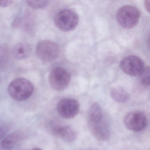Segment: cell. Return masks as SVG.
I'll list each match as a JSON object with an SVG mask.
<instances>
[{
  "mask_svg": "<svg viewBox=\"0 0 150 150\" xmlns=\"http://www.w3.org/2000/svg\"><path fill=\"white\" fill-rule=\"evenodd\" d=\"M34 87L30 81L24 78H18L9 84L8 91L13 99L18 101L29 98L34 92Z\"/></svg>",
  "mask_w": 150,
  "mask_h": 150,
  "instance_id": "obj_1",
  "label": "cell"
},
{
  "mask_svg": "<svg viewBox=\"0 0 150 150\" xmlns=\"http://www.w3.org/2000/svg\"><path fill=\"white\" fill-rule=\"evenodd\" d=\"M140 13L138 9L132 6H125L120 8L116 14L117 22L123 28L131 29L138 23Z\"/></svg>",
  "mask_w": 150,
  "mask_h": 150,
  "instance_id": "obj_2",
  "label": "cell"
},
{
  "mask_svg": "<svg viewBox=\"0 0 150 150\" xmlns=\"http://www.w3.org/2000/svg\"><path fill=\"white\" fill-rule=\"evenodd\" d=\"M54 23L56 27L62 31L68 32L74 30L79 23L78 15L69 9H64L55 16Z\"/></svg>",
  "mask_w": 150,
  "mask_h": 150,
  "instance_id": "obj_3",
  "label": "cell"
},
{
  "mask_svg": "<svg viewBox=\"0 0 150 150\" xmlns=\"http://www.w3.org/2000/svg\"><path fill=\"white\" fill-rule=\"evenodd\" d=\"M36 54L43 62H50L56 59L59 52L58 45L50 40H43L38 43L36 47Z\"/></svg>",
  "mask_w": 150,
  "mask_h": 150,
  "instance_id": "obj_4",
  "label": "cell"
},
{
  "mask_svg": "<svg viewBox=\"0 0 150 150\" xmlns=\"http://www.w3.org/2000/svg\"><path fill=\"white\" fill-rule=\"evenodd\" d=\"M49 80L50 85L52 88L57 91H61L69 85L71 81V75L64 68L57 67L51 71Z\"/></svg>",
  "mask_w": 150,
  "mask_h": 150,
  "instance_id": "obj_5",
  "label": "cell"
},
{
  "mask_svg": "<svg viewBox=\"0 0 150 150\" xmlns=\"http://www.w3.org/2000/svg\"><path fill=\"white\" fill-rule=\"evenodd\" d=\"M124 123L130 130L139 132L146 128L147 119L143 112L137 110L127 113L124 118Z\"/></svg>",
  "mask_w": 150,
  "mask_h": 150,
  "instance_id": "obj_6",
  "label": "cell"
},
{
  "mask_svg": "<svg viewBox=\"0 0 150 150\" xmlns=\"http://www.w3.org/2000/svg\"><path fill=\"white\" fill-rule=\"evenodd\" d=\"M120 67L124 72L132 76H139L145 68L143 60L135 56L125 58L120 63Z\"/></svg>",
  "mask_w": 150,
  "mask_h": 150,
  "instance_id": "obj_7",
  "label": "cell"
},
{
  "mask_svg": "<svg viewBox=\"0 0 150 150\" xmlns=\"http://www.w3.org/2000/svg\"><path fill=\"white\" fill-rule=\"evenodd\" d=\"M57 111L63 118L69 119L75 117L79 110V104L76 100L64 98L59 101L57 105Z\"/></svg>",
  "mask_w": 150,
  "mask_h": 150,
  "instance_id": "obj_8",
  "label": "cell"
},
{
  "mask_svg": "<svg viewBox=\"0 0 150 150\" xmlns=\"http://www.w3.org/2000/svg\"><path fill=\"white\" fill-rule=\"evenodd\" d=\"M88 126L90 132L97 140L105 141L110 137L109 125L103 117L98 122H88Z\"/></svg>",
  "mask_w": 150,
  "mask_h": 150,
  "instance_id": "obj_9",
  "label": "cell"
},
{
  "mask_svg": "<svg viewBox=\"0 0 150 150\" xmlns=\"http://www.w3.org/2000/svg\"><path fill=\"white\" fill-rule=\"evenodd\" d=\"M52 131L54 135L69 143L73 142L77 138V132L71 126H54Z\"/></svg>",
  "mask_w": 150,
  "mask_h": 150,
  "instance_id": "obj_10",
  "label": "cell"
},
{
  "mask_svg": "<svg viewBox=\"0 0 150 150\" xmlns=\"http://www.w3.org/2000/svg\"><path fill=\"white\" fill-rule=\"evenodd\" d=\"M24 137V133L22 131H16L12 132L3 139L0 142V149H11L20 140L23 139Z\"/></svg>",
  "mask_w": 150,
  "mask_h": 150,
  "instance_id": "obj_11",
  "label": "cell"
},
{
  "mask_svg": "<svg viewBox=\"0 0 150 150\" xmlns=\"http://www.w3.org/2000/svg\"><path fill=\"white\" fill-rule=\"evenodd\" d=\"M31 52V48L26 43H19L16 45L13 50L12 54L16 59H23L27 58Z\"/></svg>",
  "mask_w": 150,
  "mask_h": 150,
  "instance_id": "obj_12",
  "label": "cell"
},
{
  "mask_svg": "<svg viewBox=\"0 0 150 150\" xmlns=\"http://www.w3.org/2000/svg\"><path fill=\"white\" fill-rule=\"evenodd\" d=\"M110 96L115 101L118 103H125L129 97L128 92L122 87L112 88L110 90Z\"/></svg>",
  "mask_w": 150,
  "mask_h": 150,
  "instance_id": "obj_13",
  "label": "cell"
},
{
  "mask_svg": "<svg viewBox=\"0 0 150 150\" xmlns=\"http://www.w3.org/2000/svg\"><path fill=\"white\" fill-rule=\"evenodd\" d=\"M88 122H96L103 118L101 108L98 103H93L89 108L88 112Z\"/></svg>",
  "mask_w": 150,
  "mask_h": 150,
  "instance_id": "obj_14",
  "label": "cell"
},
{
  "mask_svg": "<svg viewBox=\"0 0 150 150\" xmlns=\"http://www.w3.org/2000/svg\"><path fill=\"white\" fill-rule=\"evenodd\" d=\"M9 57L8 47L5 44L0 45V67H5L6 66Z\"/></svg>",
  "mask_w": 150,
  "mask_h": 150,
  "instance_id": "obj_15",
  "label": "cell"
},
{
  "mask_svg": "<svg viewBox=\"0 0 150 150\" xmlns=\"http://www.w3.org/2000/svg\"><path fill=\"white\" fill-rule=\"evenodd\" d=\"M139 82L142 86L144 87L149 86L150 85V68L146 67L143 72L139 75Z\"/></svg>",
  "mask_w": 150,
  "mask_h": 150,
  "instance_id": "obj_16",
  "label": "cell"
},
{
  "mask_svg": "<svg viewBox=\"0 0 150 150\" xmlns=\"http://www.w3.org/2000/svg\"><path fill=\"white\" fill-rule=\"evenodd\" d=\"M50 0H26L28 6L34 9H40L46 6Z\"/></svg>",
  "mask_w": 150,
  "mask_h": 150,
  "instance_id": "obj_17",
  "label": "cell"
},
{
  "mask_svg": "<svg viewBox=\"0 0 150 150\" xmlns=\"http://www.w3.org/2000/svg\"><path fill=\"white\" fill-rule=\"evenodd\" d=\"M10 129L9 125L6 124H0V141L4 138Z\"/></svg>",
  "mask_w": 150,
  "mask_h": 150,
  "instance_id": "obj_18",
  "label": "cell"
},
{
  "mask_svg": "<svg viewBox=\"0 0 150 150\" xmlns=\"http://www.w3.org/2000/svg\"><path fill=\"white\" fill-rule=\"evenodd\" d=\"M13 0H0V6L7 7L12 5Z\"/></svg>",
  "mask_w": 150,
  "mask_h": 150,
  "instance_id": "obj_19",
  "label": "cell"
},
{
  "mask_svg": "<svg viewBox=\"0 0 150 150\" xmlns=\"http://www.w3.org/2000/svg\"><path fill=\"white\" fill-rule=\"evenodd\" d=\"M150 0H144V6L146 9L147 12L150 13Z\"/></svg>",
  "mask_w": 150,
  "mask_h": 150,
  "instance_id": "obj_20",
  "label": "cell"
}]
</instances>
